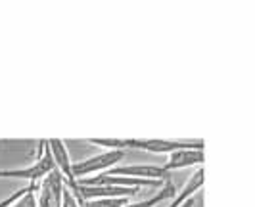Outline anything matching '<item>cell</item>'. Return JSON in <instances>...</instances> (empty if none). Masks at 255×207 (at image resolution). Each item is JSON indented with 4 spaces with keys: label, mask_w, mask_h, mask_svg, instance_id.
<instances>
[{
    "label": "cell",
    "mask_w": 255,
    "mask_h": 207,
    "mask_svg": "<svg viewBox=\"0 0 255 207\" xmlns=\"http://www.w3.org/2000/svg\"><path fill=\"white\" fill-rule=\"evenodd\" d=\"M79 207H123L130 202V198H104V200H83L79 194H75Z\"/></svg>",
    "instance_id": "cell-10"
},
{
    "label": "cell",
    "mask_w": 255,
    "mask_h": 207,
    "mask_svg": "<svg viewBox=\"0 0 255 207\" xmlns=\"http://www.w3.org/2000/svg\"><path fill=\"white\" fill-rule=\"evenodd\" d=\"M35 192H37V188L29 190L25 196H21L19 200H15V202H13L10 207H38L37 206V196H35Z\"/></svg>",
    "instance_id": "cell-12"
},
{
    "label": "cell",
    "mask_w": 255,
    "mask_h": 207,
    "mask_svg": "<svg viewBox=\"0 0 255 207\" xmlns=\"http://www.w3.org/2000/svg\"><path fill=\"white\" fill-rule=\"evenodd\" d=\"M52 171H56V165H54L50 150H48L46 140H44V142H40V155H38V159L33 165H29L25 169H6V171H0V179H23V181H29L31 184H37L44 177H48Z\"/></svg>",
    "instance_id": "cell-1"
},
{
    "label": "cell",
    "mask_w": 255,
    "mask_h": 207,
    "mask_svg": "<svg viewBox=\"0 0 255 207\" xmlns=\"http://www.w3.org/2000/svg\"><path fill=\"white\" fill-rule=\"evenodd\" d=\"M175 194H177L175 184H173L171 181H165L163 182V186H161L152 198H148V200H144V202H128L127 206H123V207H155L157 204H161V202L173 200Z\"/></svg>",
    "instance_id": "cell-9"
},
{
    "label": "cell",
    "mask_w": 255,
    "mask_h": 207,
    "mask_svg": "<svg viewBox=\"0 0 255 207\" xmlns=\"http://www.w3.org/2000/svg\"><path fill=\"white\" fill-rule=\"evenodd\" d=\"M127 152L125 150H104L102 154L92 155L90 159H85V161H77L73 163V179L75 181H81V179H87L92 173H106L110 169H114L119 165V161L125 159Z\"/></svg>",
    "instance_id": "cell-2"
},
{
    "label": "cell",
    "mask_w": 255,
    "mask_h": 207,
    "mask_svg": "<svg viewBox=\"0 0 255 207\" xmlns=\"http://www.w3.org/2000/svg\"><path fill=\"white\" fill-rule=\"evenodd\" d=\"M46 146H48V150H50V155L52 159H54V165H56V171H60L62 173V177H64L67 184H71V182H75L73 179V163H71V155L67 152V146H65L64 140H58V138H50V140H46Z\"/></svg>",
    "instance_id": "cell-7"
},
{
    "label": "cell",
    "mask_w": 255,
    "mask_h": 207,
    "mask_svg": "<svg viewBox=\"0 0 255 207\" xmlns=\"http://www.w3.org/2000/svg\"><path fill=\"white\" fill-rule=\"evenodd\" d=\"M33 188H37V184H29V186H23L21 190H17V192H13V194L10 196V198H6V200H2V202H0V207H10V206H12V204H13V202H15V200H19L21 196H25L27 192H29V190H33Z\"/></svg>",
    "instance_id": "cell-13"
},
{
    "label": "cell",
    "mask_w": 255,
    "mask_h": 207,
    "mask_svg": "<svg viewBox=\"0 0 255 207\" xmlns=\"http://www.w3.org/2000/svg\"><path fill=\"white\" fill-rule=\"evenodd\" d=\"M202 186H204V169L200 167L192 173L190 179H188L186 184L182 186V190H180L179 194H175L173 202H171L167 207H182L186 202H190L196 192H200V190H202Z\"/></svg>",
    "instance_id": "cell-8"
},
{
    "label": "cell",
    "mask_w": 255,
    "mask_h": 207,
    "mask_svg": "<svg viewBox=\"0 0 255 207\" xmlns=\"http://www.w3.org/2000/svg\"><path fill=\"white\" fill-rule=\"evenodd\" d=\"M65 190V179L60 171H52L48 177L40 181L37 186V206L38 207H62V198Z\"/></svg>",
    "instance_id": "cell-3"
},
{
    "label": "cell",
    "mask_w": 255,
    "mask_h": 207,
    "mask_svg": "<svg viewBox=\"0 0 255 207\" xmlns=\"http://www.w3.org/2000/svg\"><path fill=\"white\" fill-rule=\"evenodd\" d=\"M192 204H194V200H190V202H186V204H184L182 207H192Z\"/></svg>",
    "instance_id": "cell-15"
},
{
    "label": "cell",
    "mask_w": 255,
    "mask_h": 207,
    "mask_svg": "<svg viewBox=\"0 0 255 207\" xmlns=\"http://www.w3.org/2000/svg\"><path fill=\"white\" fill-rule=\"evenodd\" d=\"M204 142L196 144L192 148H182V150H177V152H171L169 154V159H167L165 165H161L165 173L169 171H179V169H186V167H196V165H202L204 163Z\"/></svg>",
    "instance_id": "cell-4"
},
{
    "label": "cell",
    "mask_w": 255,
    "mask_h": 207,
    "mask_svg": "<svg viewBox=\"0 0 255 207\" xmlns=\"http://www.w3.org/2000/svg\"><path fill=\"white\" fill-rule=\"evenodd\" d=\"M62 207H79V204H77L75 196H73V192L65 186L64 190V198H62Z\"/></svg>",
    "instance_id": "cell-14"
},
{
    "label": "cell",
    "mask_w": 255,
    "mask_h": 207,
    "mask_svg": "<svg viewBox=\"0 0 255 207\" xmlns=\"http://www.w3.org/2000/svg\"><path fill=\"white\" fill-rule=\"evenodd\" d=\"M200 142V140H198ZM198 142H177V140H159V138H152V140H125V148L130 150H142V152H152V154H171L182 148H192Z\"/></svg>",
    "instance_id": "cell-5"
},
{
    "label": "cell",
    "mask_w": 255,
    "mask_h": 207,
    "mask_svg": "<svg viewBox=\"0 0 255 207\" xmlns=\"http://www.w3.org/2000/svg\"><path fill=\"white\" fill-rule=\"evenodd\" d=\"M106 175L114 177H128V179H138V181H163L167 173L163 167L157 165H127V167H114L106 171Z\"/></svg>",
    "instance_id": "cell-6"
},
{
    "label": "cell",
    "mask_w": 255,
    "mask_h": 207,
    "mask_svg": "<svg viewBox=\"0 0 255 207\" xmlns=\"http://www.w3.org/2000/svg\"><path fill=\"white\" fill-rule=\"evenodd\" d=\"M87 142L92 146H98V148H104V150H127L125 140H115V138H89Z\"/></svg>",
    "instance_id": "cell-11"
}]
</instances>
